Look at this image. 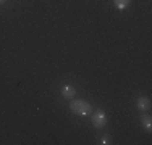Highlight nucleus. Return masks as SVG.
<instances>
[{
  "mask_svg": "<svg viewBox=\"0 0 152 145\" xmlns=\"http://www.w3.org/2000/svg\"><path fill=\"white\" fill-rule=\"evenodd\" d=\"M70 108L75 115H79V116H86V115H91L92 111V107L91 103H88L86 100H73L70 103Z\"/></svg>",
  "mask_w": 152,
  "mask_h": 145,
  "instance_id": "f257e3e1",
  "label": "nucleus"
},
{
  "mask_svg": "<svg viewBox=\"0 0 152 145\" xmlns=\"http://www.w3.org/2000/svg\"><path fill=\"white\" fill-rule=\"evenodd\" d=\"M91 119H92V126H94V128H104V126L107 124V115L104 113L102 110L94 111L92 116H91Z\"/></svg>",
  "mask_w": 152,
  "mask_h": 145,
  "instance_id": "f03ea898",
  "label": "nucleus"
},
{
  "mask_svg": "<svg viewBox=\"0 0 152 145\" xmlns=\"http://www.w3.org/2000/svg\"><path fill=\"white\" fill-rule=\"evenodd\" d=\"M60 92H61V97H65V99H73L76 95V89H75V86H71V84L61 86Z\"/></svg>",
  "mask_w": 152,
  "mask_h": 145,
  "instance_id": "7ed1b4c3",
  "label": "nucleus"
},
{
  "mask_svg": "<svg viewBox=\"0 0 152 145\" xmlns=\"http://www.w3.org/2000/svg\"><path fill=\"white\" fill-rule=\"evenodd\" d=\"M136 105L139 110H149L151 108V99H147V97H139V99L136 100Z\"/></svg>",
  "mask_w": 152,
  "mask_h": 145,
  "instance_id": "20e7f679",
  "label": "nucleus"
},
{
  "mask_svg": "<svg viewBox=\"0 0 152 145\" xmlns=\"http://www.w3.org/2000/svg\"><path fill=\"white\" fill-rule=\"evenodd\" d=\"M141 123H142V126H144V129H146V130L152 129V118H151V115H144L142 119H141Z\"/></svg>",
  "mask_w": 152,
  "mask_h": 145,
  "instance_id": "39448f33",
  "label": "nucleus"
},
{
  "mask_svg": "<svg viewBox=\"0 0 152 145\" xmlns=\"http://www.w3.org/2000/svg\"><path fill=\"white\" fill-rule=\"evenodd\" d=\"M113 5L117 7L118 10H125L126 7L129 5V0H113Z\"/></svg>",
  "mask_w": 152,
  "mask_h": 145,
  "instance_id": "423d86ee",
  "label": "nucleus"
},
{
  "mask_svg": "<svg viewBox=\"0 0 152 145\" xmlns=\"http://www.w3.org/2000/svg\"><path fill=\"white\" fill-rule=\"evenodd\" d=\"M100 144H102V145L110 144V139H108V137H102V139H100Z\"/></svg>",
  "mask_w": 152,
  "mask_h": 145,
  "instance_id": "0eeeda50",
  "label": "nucleus"
},
{
  "mask_svg": "<svg viewBox=\"0 0 152 145\" xmlns=\"http://www.w3.org/2000/svg\"><path fill=\"white\" fill-rule=\"evenodd\" d=\"M3 2H5V0H0V3H3Z\"/></svg>",
  "mask_w": 152,
  "mask_h": 145,
  "instance_id": "6e6552de",
  "label": "nucleus"
}]
</instances>
